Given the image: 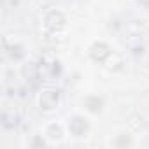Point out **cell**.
<instances>
[{
    "mask_svg": "<svg viewBox=\"0 0 149 149\" xmlns=\"http://www.w3.org/2000/svg\"><path fill=\"white\" fill-rule=\"evenodd\" d=\"M67 130L72 137L76 139H84L88 137L90 130H91V125H90V119L84 116V114H74L68 118V123H67Z\"/></svg>",
    "mask_w": 149,
    "mask_h": 149,
    "instance_id": "1",
    "label": "cell"
},
{
    "mask_svg": "<svg viewBox=\"0 0 149 149\" xmlns=\"http://www.w3.org/2000/svg\"><path fill=\"white\" fill-rule=\"evenodd\" d=\"M58 104H60V93L54 91V90H44L37 97V105H39L40 111L51 112L58 107Z\"/></svg>",
    "mask_w": 149,
    "mask_h": 149,
    "instance_id": "2",
    "label": "cell"
},
{
    "mask_svg": "<svg viewBox=\"0 0 149 149\" xmlns=\"http://www.w3.org/2000/svg\"><path fill=\"white\" fill-rule=\"evenodd\" d=\"M47 142H61L63 137H65V126L56 123V121H51L44 126V135H42Z\"/></svg>",
    "mask_w": 149,
    "mask_h": 149,
    "instance_id": "3",
    "label": "cell"
}]
</instances>
